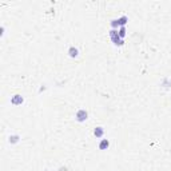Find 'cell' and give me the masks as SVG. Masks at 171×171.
I'll return each mask as SVG.
<instances>
[{"label":"cell","mask_w":171,"mask_h":171,"mask_svg":"<svg viewBox=\"0 0 171 171\" xmlns=\"http://www.w3.org/2000/svg\"><path fill=\"white\" fill-rule=\"evenodd\" d=\"M126 27H121V28H119V31H118V34H119V36H121L122 39L124 38V36H126Z\"/></svg>","instance_id":"cell-8"},{"label":"cell","mask_w":171,"mask_h":171,"mask_svg":"<svg viewBox=\"0 0 171 171\" xmlns=\"http://www.w3.org/2000/svg\"><path fill=\"white\" fill-rule=\"evenodd\" d=\"M94 135L96 138H102V136L104 135V128L103 127H96L95 130H94Z\"/></svg>","instance_id":"cell-6"},{"label":"cell","mask_w":171,"mask_h":171,"mask_svg":"<svg viewBox=\"0 0 171 171\" xmlns=\"http://www.w3.org/2000/svg\"><path fill=\"white\" fill-rule=\"evenodd\" d=\"M23 102H24V99H23L22 95H13L12 99H11V103L13 106H19V104H22Z\"/></svg>","instance_id":"cell-3"},{"label":"cell","mask_w":171,"mask_h":171,"mask_svg":"<svg viewBox=\"0 0 171 171\" xmlns=\"http://www.w3.org/2000/svg\"><path fill=\"white\" fill-rule=\"evenodd\" d=\"M127 22H128V18H127V16H122V18L118 19V25H119V27H124Z\"/></svg>","instance_id":"cell-7"},{"label":"cell","mask_w":171,"mask_h":171,"mask_svg":"<svg viewBox=\"0 0 171 171\" xmlns=\"http://www.w3.org/2000/svg\"><path fill=\"white\" fill-rule=\"evenodd\" d=\"M110 38H111V40L114 41L115 46H123L124 44L123 39L119 36V34H118L116 29H111V31H110Z\"/></svg>","instance_id":"cell-1"},{"label":"cell","mask_w":171,"mask_h":171,"mask_svg":"<svg viewBox=\"0 0 171 171\" xmlns=\"http://www.w3.org/2000/svg\"><path fill=\"white\" fill-rule=\"evenodd\" d=\"M68 55H70L71 57H78V55H79V50L76 47H74V46H71L70 48H68Z\"/></svg>","instance_id":"cell-4"},{"label":"cell","mask_w":171,"mask_h":171,"mask_svg":"<svg viewBox=\"0 0 171 171\" xmlns=\"http://www.w3.org/2000/svg\"><path fill=\"white\" fill-rule=\"evenodd\" d=\"M87 118H88V112L86 110H83V108H80V110L76 111V115H75V119L79 123H83V122L87 121Z\"/></svg>","instance_id":"cell-2"},{"label":"cell","mask_w":171,"mask_h":171,"mask_svg":"<svg viewBox=\"0 0 171 171\" xmlns=\"http://www.w3.org/2000/svg\"><path fill=\"white\" fill-rule=\"evenodd\" d=\"M110 147V140L108 139H102L99 143V150H107Z\"/></svg>","instance_id":"cell-5"},{"label":"cell","mask_w":171,"mask_h":171,"mask_svg":"<svg viewBox=\"0 0 171 171\" xmlns=\"http://www.w3.org/2000/svg\"><path fill=\"white\" fill-rule=\"evenodd\" d=\"M10 142H11V143H18V142H19V136H18V135L10 136Z\"/></svg>","instance_id":"cell-9"}]
</instances>
